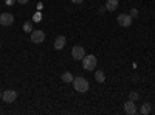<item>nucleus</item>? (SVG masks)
<instances>
[{
    "label": "nucleus",
    "instance_id": "nucleus-1",
    "mask_svg": "<svg viewBox=\"0 0 155 115\" xmlns=\"http://www.w3.org/2000/svg\"><path fill=\"white\" fill-rule=\"evenodd\" d=\"M73 87H74V90L76 92H79V93H84L88 90V81L85 78H82V76H79V78H73Z\"/></svg>",
    "mask_w": 155,
    "mask_h": 115
},
{
    "label": "nucleus",
    "instance_id": "nucleus-2",
    "mask_svg": "<svg viewBox=\"0 0 155 115\" xmlns=\"http://www.w3.org/2000/svg\"><path fill=\"white\" fill-rule=\"evenodd\" d=\"M96 64H98V59H96L95 55H85V56L82 58V67H84L87 72L95 70Z\"/></svg>",
    "mask_w": 155,
    "mask_h": 115
},
{
    "label": "nucleus",
    "instance_id": "nucleus-3",
    "mask_svg": "<svg viewBox=\"0 0 155 115\" xmlns=\"http://www.w3.org/2000/svg\"><path fill=\"white\" fill-rule=\"evenodd\" d=\"M84 56H85V50H84L82 47L74 45V47L71 48V58H73L74 61H82Z\"/></svg>",
    "mask_w": 155,
    "mask_h": 115
},
{
    "label": "nucleus",
    "instance_id": "nucleus-4",
    "mask_svg": "<svg viewBox=\"0 0 155 115\" xmlns=\"http://www.w3.org/2000/svg\"><path fill=\"white\" fill-rule=\"evenodd\" d=\"M45 41V33L42 30H33L31 31V42L34 44H42Z\"/></svg>",
    "mask_w": 155,
    "mask_h": 115
},
{
    "label": "nucleus",
    "instance_id": "nucleus-5",
    "mask_svg": "<svg viewBox=\"0 0 155 115\" xmlns=\"http://www.w3.org/2000/svg\"><path fill=\"white\" fill-rule=\"evenodd\" d=\"M132 16L130 14H120L118 17H116V22H118L121 27H124V28H127V27H130L132 25Z\"/></svg>",
    "mask_w": 155,
    "mask_h": 115
},
{
    "label": "nucleus",
    "instance_id": "nucleus-6",
    "mask_svg": "<svg viewBox=\"0 0 155 115\" xmlns=\"http://www.w3.org/2000/svg\"><path fill=\"white\" fill-rule=\"evenodd\" d=\"M0 23H2L3 27H9V25L14 23V16H12L11 12H2V14H0Z\"/></svg>",
    "mask_w": 155,
    "mask_h": 115
},
{
    "label": "nucleus",
    "instance_id": "nucleus-7",
    "mask_svg": "<svg viewBox=\"0 0 155 115\" xmlns=\"http://www.w3.org/2000/svg\"><path fill=\"white\" fill-rule=\"evenodd\" d=\"M3 101H6V103H14L16 98H17V92L12 90V89H9V90H5L3 95H2Z\"/></svg>",
    "mask_w": 155,
    "mask_h": 115
},
{
    "label": "nucleus",
    "instance_id": "nucleus-8",
    "mask_svg": "<svg viewBox=\"0 0 155 115\" xmlns=\"http://www.w3.org/2000/svg\"><path fill=\"white\" fill-rule=\"evenodd\" d=\"M124 112L129 115H135L137 113V106H135V101H126L124 103Z\"/></svg>",
    "mask_w": 155,
    "mask_h": 115
},
{
    "label": "nucleus",
    "instance_id": "nucleus-9",
    "mask_svg": "<svg viewBox=\"0 0 155 115\" xmlns=\"http://www.w3.org/2000/svg\"><path fill=\"white\" fill-rule=\"evenodd\" d=\"M67 41H65V36H58L54 39V48L56 50H62L64 47H65Z\"/></svg>",
    "mask_w": 155,
    "mask_h": 115
},
{
    "label": "nucleus",
    "instance_id": "nucleus-10",
    "mask_svg": "<svg viewBox=\"0 0 155 115\" xmlns=\"http://www.w3.org/2000/svg\"><path fill=\"white\" fill-rule=\"evenodd\" d=\"M118 6H120L118 0H107L104 8H106L107 11H116V9H118Z\"/></svg>",
    "mask_w": 155,
    "mask_h": 115
},
{
    "label": "nucleus",
    "instance_id": "nucleus-11",
    "mask_svg": "<svg viewBox=\"0 0 155 115\" xmlns=\"http://www.w3.org/2000/svg\"><path fill=\"white\" fill-rule=\"evenodd\" d=\"M95 79H96L98 83H104V81H106L104 72H102V70H96V72H95Z\"/></svg>",
    "mask_w": 155,
    "mask_h": 115
},
{
    "label": "nucleus",
    "instance_id": "nucleus-12",
    "mask_svg": "<svg viewBox=\"0 0 155 115\" xmlns=\"http://www.w3.org/2000/svg\"><path fill=\"white\" fill-rule=\"evenodd\" d=\"M62 81H64V83H73V75H71L70 72L62 73Z\"/></svg>",
    "mask_w": 155,
    "mask_h": 115
},
{
    "label": "nucleus",
    "instance_id": "nucleus-13",
    "mask_svg": "<svg viewBox=\"0 0 155 115\" xmlns=\"http://www.w3.org/2000/svg\"><path fill=\"white\" fill-rule=\"evenodd\" d=\"M150 112V103H144L143 106H141V113L143 115H147Z\"/></svg>",
    "mask_w": 155,
    "mask_h": 115
},
{
    "label": "nucleus",
    "instance_id": "nucleus-14",
    "mask_svg": "<svg viewBox=\"0 0 155 115\" xmlns=\"http://www.w3.org/2000/svg\"><path fill=\"white\" fill-rule=\"evenodd\" d=\"M23 31H25V33H31V31H33V25H31L30 22H25V23H23Z\"/></svg>",
    "mask_w": 155,
    "mask_h": 115
},
{
    "label": "nucleus",
    "instance_id": "nucleus-15",
    "mask_svg": "<svg viewBox=\"0 0 155 115\" xmlns=\"http://www.w3.org/2000/svg\"><path fill=\"white\" fill-rule=\"evenodd\" d=\"M138 98H140L138 92H130V93H129V100H130V101H137Z\"/></svg>",
    "mask_w": 155,
    "mask_h": 115
},
{
    "label": "nucleus",
    "instance_id": "nucleus-16",
    "mask_svg": "<svg viewBox=\"0 0 155 115\" xmlns=\"http://www.w3.org/2000/svg\"><path fill=\"white\" fill-rule=\"evenodd\" d=\"M129 14H130L132 17H137V16H138V9H135V8H132V9H130V12H129Z\"/></svg>",
    "mask_w": 155,
    "mask_h": 115
},
{
    "label": "nucleus",
    "instance_id": "nucleus-17",
    "mask_svg": "<svg viewBox=\"0 0 155 115\" xmlns=\"http://www.w3.org/2000/svg\"><path fill=\"white\" fill-rule=\"evenodd\" d=\"M41 19H42V16H41V14H36L33 20H34V22H39V20H41Z\"/></svg>",
    "mask_w": 155,
    "mask_h": 115
},
{
    "label": "nucleus",
    "instance_id": "nucleus-18",
    "mask_svg": "<svg viewBox=\"0 0 155 115\" xmlns=\"http://www.w3.org/2000/svg\"><path fill=\"white\" fill-rule=\"evenodd\" d=\"M30 2V0H17V3H20V5H27Z\"/></svg>",
    "mask_w": 155,
    "mask_h": 115
},
{
    "label": "nucleus",
    "instance_id": "nucleus-19",
    "mask_svg": "<svg viewBox=\"0 0 155 115\" xmlns=\"http://www.w3.org/2000/svg\"><path fill=\"white\" fill-rule=\"evenodd\" d=\"M71 2H73L74 5H81V3L84 2V0H71Z\"/></svg>",
    "mask_w": 155,
    "mask_h": 115
},
{
    "label": "nucleus",
    "instance_id": "nucleus-20",
    "mask_svg": "<svg viewBox=\"0 0 155 115\" xmlns=\"http://www.w3.org/2000/svg\"><path fill=\"white\" fill-rule=\"evenodd\" d=\"M0 98H2V92H0Z\"/></svg>",
    "mask_w": 155,
    "mask_h": 115
}]
</instances>
